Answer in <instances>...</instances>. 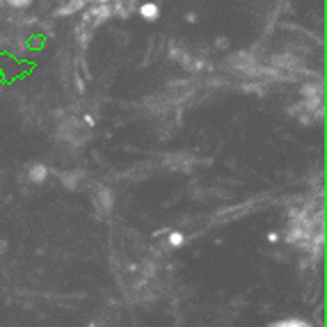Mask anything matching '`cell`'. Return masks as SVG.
<instances>
[{
  "mask_svg": "<svg viewBox=\"0 0 327 327\" xmlns=\"http://www.w3.org/2000/svg\"><path fill=\"white\" fill-rule=\"evenodd\" d=\"M28 177H30L32 183H43L46 177H48V169L43 167L41 163H35V165H30V169H28Z\"/></svg>",
  "mask_w": 327,
  "mask_h": 327,
  "instance_id": "1",
  "label": "cell"
},
{
  "mask_svg": "<svg viewBox=\"0 0 327 327\" xmlns=\"http://www.w3.org/2000/svg\"><path fill=\"white\" fill-rule=\"evenodd\" d=\"M140 16H142L144 21H156V18L160 16L158 5H154V3H144L142 7H140Z\"/></svg>",
  "mask_w": 327,
  "mask_h": 327,
  "instance_id": "2",
  "label": "cell"
},
{
  "mask_svg": "<svg viewBox=\"0 0 327 327\" xmlns=\"http://www.w3.org/2000/svg\"><path fill=\"white\" fill-rule=\"evenodd\" d=\"M167 243H169L172 247H181L183 243H185V236H183L181 231H172V233L167 236Z\"/></svg>",
  "mask_w": 327,
  "mask_h": 327,
  "instance_id": "3",
  "label": "cell"
},
{
  "mask_svg": "<svg viewBox=\"0 0 327 327\" xmlns=\"http://www.w3.org/2000/svg\"><path fill=\"white\" fill-rule=\"evenodd\" d=\"M5 3L12 5V7H16V9H26V7H30L32 0H5Z\"/></svg>",
  "mask_w": 327,
  "mask_h": 327,
  "instance_id": "4",
  "label": "cell"
},
{
  "mask_svg": "<svg viewBox=\"0 0 327 327\" xmlns=\"http://www.w3.org/2000/svg\"><path fill=\"white\" fill-rule=\"evenodd\" d=\"M5 247H7V241H0V252H5Z\"/></svg>",
  "mask_w": 327,
  "mask_h": 327,
  "instance_id": "5",
  "label": "cell"
},
{
  "mask_svg": "<svg viewBox=\"0 0 327 327\" xmlns=\"http://www.w3.org/2000/svg\"><path fill=\"white\" fill-rule=\"evenodd\" d=\"M3 3H5V0H0V5H3Z\"/></svg>",
  "mask_w": 327,
  "mask_h": 327,
  "instance_id": "6",
  "label": "cell"
}]
</instances>
